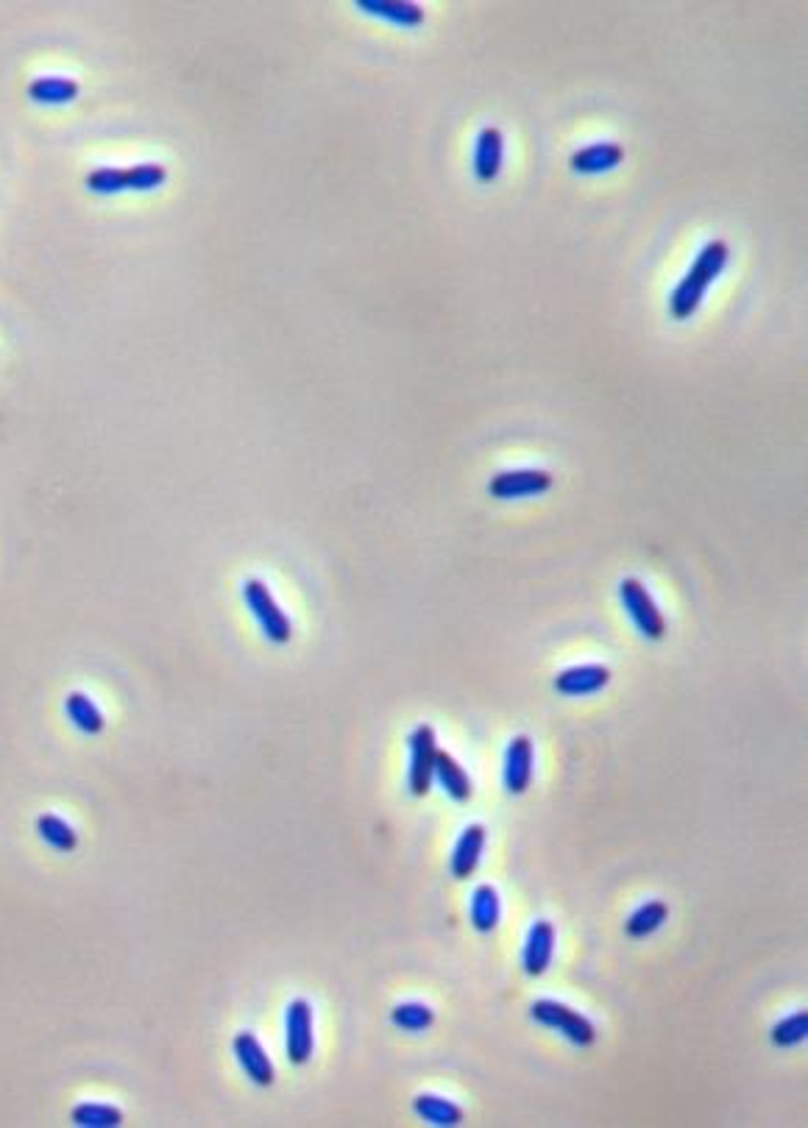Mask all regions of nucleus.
<instances>
[{
	"instance_id": "nucleus-9",
	"label": "nucleus",
	"mask_w": 808,
	"mask_h": 1128,
	"mask_svg": "<svg viewBox=\"0 0 808 1128\" xmlns=\"http://www.w3.org/2000/svg\"><path fill=\"white\" fill-rule=\"evenodd\" d=\"M608 683H611V672L600 663H588V666H572L555 677V691L563 697H588V694L602 691Z\"/></svg>"
},
{
	"instance_id": "nucleus-6",
	"label": "nucleus",
	"mask_w": 808,
	"mask_h": 1128,
	"mask_svg": "<svg viewBox=\"0 0 808 1128\" xmlns=\"http://www.w3.org/2000/svg\"><path fill=\"white\" fill-rule=\"evenodd\" d=\"M552 488V474L541 468H519V471H502L488 482V493L494 499H524V496H538Z\"/></svg>"
},
{
	"instance_id": "nucleus-27",
	"label": "nucleus",
	"mask_w": 808,
	"mask_h": 1128,
	"mask_svg": "<svg viewBox=\"0 0 808 1128\" xmlns=\"http://www.w3.org/2000/svg\"><path fill=\"white\" fill-rule=\"evenodd\" d=\"M87 187L92 193L112 195L129 190V179H126V168H98L95 173L87 176Z\"/></svg>"
},
{
	"instance_id": "nucleus-22",
	"label": "nucleus",
	"mask_w": 808,
	"mask_h": 1128,
	"mask_svg": "<svg viewBox=\"0 0 808 1128\" xmlns=\"http://www.w3.org/2000/svg\"><path fill=\"white\" fill-rule=\"evenodd\" d=\"M37 833L45 844H51L56 853H73L79 847V833L56 814H42L37 819Z\"/></svg>"
},
{
	"instance_id": "nucleus-26",
	"label": "nucleus",
	"mask_w": 808,
	"mask_h": 1128,
	"mask_svg": "<svg viewBox=\"0 0 808 1128\" xmlns=\"http://www.w3.org/2000/svg\"><path fill=\"white\" fill-rule=\"evenodd\" d=\"M126 179H129V190H157L168 179V170L159 162H143V165H131L126 168Z\"/></svg>"
},
{
	"instance_id": "nucleus-16",
	"label": "nucleus",
	"mask_w": 808,
	"mask_h": 1128,
	"mask_svg": "<svg viewBox=\"0 0 808 1128\" xmlns=\"http://www.w3.org/2000/svg\"><path fill=\"white\" fill-rule=\"evenodd\" d=\"M28 98L37 104H70L79 98V81L67 76H40L28 84Z\"/></svg>"
},
{
	"instance_id": "nucleus-5",
	"label": "nucleus",
	"mask_w": 808,
	"mask_h": 1128,
	"mask_svg": "<svg viewBox=\"0 0 808 1128\" xmlns=\"http://www.w3.org/2000/svg\"><path fill=\"white\" fill-rule=\"evenodd\" d=\"M435 755H438L435 730L430 725H418L410 736V791L416 797H427L430 791Z\"/></svg>"
},
{
	"instance_id": "nucleus-24",
	"label": "nucleus",
	"mask_w": 808,
	"mask_h": 1128,
	"mask_svg": "<svg viewBox=\"0 0 808 1128\" xmlns=\"http://www.w3.org/2000/svg\"><path fill=\"white\" fill-rule=\"evenodd\" d=\"M391 1020L396 1028L416 1034V1031H427V1028L435 1023V1014H432L430 1006H421V1003H402V1006H396L391 1012Z\"/></svg>"
},
{
	"instance_id": "nucleus-10",
	"label": "nucleus",
	"mask_w": 808,
	"mask_h": 1128,
	"mask_svg": "<svg viewBox=\"0 0 808 1128\" xmlns=\"http://www.w3.org/2000/svg\"><path fill=\"white\" fill-rule=\"evenodd\" d=\"M533 780V741L516 736L505 752V789L510 794H524Z\"/></svg>"
},
{
	"instance_id": "nucleus-18",
	"label": "nucleus",
	"mask_w": 808,
	"mask_h": 1128,
	"mask_svg": "<svg viewBox=\"0 0 808 1128\" xmlns=\"http://www.w3.org/2000/svg\"><path fill=\"white\" fill-rule=\"evenodd\" d=\"M413 1109L430 1126L452 1128L463 1123V1109L457 1103L446 1101V1098H438V1095H418L416 1101H413Z\"/></svg>"
},
{
	"instance_id": "nucleus-4",
	"label": "nucleus",
	"mask_w": 808,
	"mask_h": 1128,
	"mask_svg": "<svg viewBox=\"0 0 808 1128\" xmlns=\"http://www.w3.org/2000/svg\"><path fill=\"white\" fill-rule=\"evenodd\" d=\"M619 599H622V605H625V610L630 613V619H633L636 627H639L641 636L652 638V641L664 638L666 633L664 613L658 610L655 599L650 597V591L644 588L641 580H636V577H625V580L619 583Z\"/></svg>"
},
{
	"instance_id": "nucleus-11",
	"label": "nucleus",
	"mask_w": 808,
	"mask_h": 1128,
	"mask_svg": "<svg viewBox=\"0 0 808 1128\" xmlns=\"http://www.w3.org/2000/svg\"><path fill=\"white\" fill-rule=\"evenodd\" d=\"M502 156H505V137L494 126H485L477 137L474 148V176L477 182L491 184L502 170Z\"/></svg>"
},
{
	"instance_id": "nucleus-17",
	"label": "nucleus",
	"mask_w": 808,
	"mask_h": 1128,
	"mask_svg": "<svg viewBox=\"0 0 808 1128\" xmlns=\"http://www.w3.org/2000/svg\"><path fill=\"white\" fill-rule=\"evenodd\" d=\"M357 9L374 17H385L402 28H418L424 23V9L418 3H396V0H360Z\"/></svg>"
},
{
	"instance_id": "nucleus-7",
	"label": "nucleus",
	"mask_w": 808,
	"mask_h": 1128,
	"mask_svg": "<svg viewBox=\"0 0 808 1128\" xmlns=\"http://www.w3.org/2000/svg\"><path fill=\"white\" fill-rule=\"evenodd\" d=\"M287 1059L293 1064H304L313 1056V1006L307 1000H293L287 1006Z\"/></svg>"
},
{
	"instance_id": "nucleus-14",
	"label": "nucleus",
	"mask_w": 808,
	"mask_h": 1128,
	"mask_svg": "<svg viewBox=\"0 0 808 1128\" xmlns=\"http://www.w3.org/2000/svg\"><path fill=\"white\" fill-rule=\"evenodd\" d=\"M485 847V828L483 825H469V828L460 833V839L455 844V853H452V875L457 881H466L471 878V872L480 864Z\"/></svg>"
},
{
	"instance_id": "nucleus-8",
	"label": "nucleus",
	"mask_w": 808,
	"mask_h": 1128,
	"mask_svg": "<svg viewBox=\"0 0 808 1128\" xmlns=\"http://www.w3.org/2000/svg\"><path fill=\"white\" fill-rule=\"evenodd\" d=\"M235 1056H237V1064L243 1067V1073H246L254 1084H260V1087H271V1084H274V1064H271L268 1053H265V1048L260 1045V1039L254 1037V1034H248V1031H240V1034H237Z\"/></svg>"
},
{
	"instance_id": "nucleus-19",
	"label": "nucleus",
	"mask_w": 808,
	"mask_h": 1128,
	"mask_svg": "<svg viewBox=\"0 0 808 1128\" xmlns=\"http://www.w3.org/2000/svg\"><path fill=\"white\" fill-rule=\"evenodd\" d=\"M502 917V906H499V895L491 883H483L474 889L471 895V925L480 931V934H491Z\"/></svg>"
},
{
	"instance_id": "nucleus-1",
	"label": "nucleus",
	"mask_w": 808,
	"mask_h": 1128,
	"mask_svg": "<svg viewBox=\"0 0 808 1128\" xmlns=\"http://www.w3.org/2000/svg\"><path fill=\"white\" fill-rule=\"evenodd\" d=\"M730 260V248L725 240H711L705 243V248L697 254V260L691 262V268L686 271V276L680 279L678 287L672 290L669 296V315L675 321H689L694 312L700 310V304L705 299V290L714 285L719 273L725 271V265Z\"/></svg>"
},
{
	"instance_id": "nucleus-21",
	"label": "nucleus",
	"mask_w": 808,
	"mask_h": 1128,
	"mask_svg": "<svg viewBox=\"0 0 808 1128\" xmlns=\"http://www.w3.org/2000/svg\"><path fill=\"white\" fill-rule=\"evenodd\" d=\"M666 917H669V906H666L664 900H647V903L641 908H636V911L630 914V920L625 922L627 936L644 939V936L655 934V931L666 922Z\"/></svg>"
},
{
	"instance_id": "nucleus-13",
	"label": "nucleus",
	"mask_w": 808,
	"mask_h": 1128,
	"mask_svg": "<svg viewBox=\"0 0 808 1128\" xmlns=\"http://www.w3.org/2000/svg\"><path fill=\"white\" fill-rule=\"evenodd\" d=\"M552 953H555V928H552V922L538 920L530 928L527 945H524V970H527V975L538 978V975L547 973Z\"/></svg>"
},
{
	"instance_id": "nucleus-3",
	"label": "nucleus",
	"mask_w": 808,
	"mask_h": 1128,
	"mask_svg": "<svg viewBox=\"0 0 808 1128\" xmlns=\"http://www.w3.org/2000/svg\"><path fill=\"white\" fill-rule=\"evenodd\" d=\"M243 599H246L248 610L254 613V619L260 622L262 633L268 636V641L274 644H287L293 636V627L290 619L285 616V610L276 605L274 594L268 591V585L260 580H248L243 585Z\"/></svg>"
},
{
	"instance_id": "nucleus-2",
	"label": "nucleus",
	"mask_w": 808,
	"mask_h": 1128,
	"mask_svg": "<svg viewBox=\"0 0 808 1128\" xmlns=\"http://www.w3.org/2000/svg\"><path fill=\"white\" fill-rule=\"evenodd\" d=\"M530 1014H533L535 1023H541L544 1028L558 1031V1034H563L572 1045H580V1048H586V1045H591V1042L597 1039V1028H594V1023H591L588 1017H583L580 1012H574L569 1006L558 1003V1000H538V1003H533Z\"/></svg>"
},
{
	"instance_id": "nucleus-12",
	"label": "nucleus",
	"mask_w": 808,
	"mask_h": 1128,
	"mask_svg": "<svg viewBox=\"0 0 808 1128\" xmlns=\"http://www.w3.org/2000/svg\"><path fill=\"white\" fill-rule=\"evenodd\" d=\"M622 159H625V148L619 143H594L588 145V148L574 151L569 165L580 176H597V173H608V170L619 168Z\"/></svg>"
},
{
	"instance_id": "nucleus-20",
	"label": "nucleus",
	"mask_w": 808,
	"mask_h": 1128,
	"mask_svg": "<svg viewBox=\"0 0 808 1128\" xmlns=\"http://www.w3.org/2000/svg\"><path fill=\"white\" fill-rule=\"evenodd\" d=\"M65 711L67 716H70V722L79 727L81 733H87V736H95V733H101L106 725L104 714H101V708L95 705V702L87 697V694H81V691H73V694H67L65 700Z\"/></svg>"
},
{
	"instance_id": "nucleus-15",
	"label": "nucleus",
	"mask_w": 808,
	"mask_h": 1128,
	"mask_svg": "<svg viewBox=\"0 0 808 1128\" xmlns=\"http://www.w3.org/2000/svg\"><path fill=\"white\" fill-rule=\"evenodd\" d=\"M432 780H438L441 789H444L455 803H469L471 794H474L466 769L457 764L455 758L444 750H438V755H435V772H432Z\"/></svg>"
},
{
	"instance_id": "nucleus-23",
	"label": "nucleus",
	"mask_w": 808,
	"mask_h": 1128,
	"mask_svg": "<svg viewBox=\"0 0 808 1128\" xmlns=\"http://www.w3.org/2000/svg\"><path fill=\"white\" fill-rule=\"evenodd\" d=\"M73 1123L81 1128H115L123 1123V1112L109 1106V1103H79L73 1109Z\"/></svg>"
},
{
	"instance_id": "nucleus-25",
	"label": "nucleus",
	"mask_w": 808,
	"mask_h": 1128,
	"mask_svg": "<svg viewBox=\"0 0 808 1128\" xmlns=\"http://www.w3.org/2000/svg\"><path fill=\"white\" fill-rule=\"evenodd\" d=\"M808 1037V1012H795L772 1028V1045L778 1048H795Z\"/></svg>"
}]
</instances>
